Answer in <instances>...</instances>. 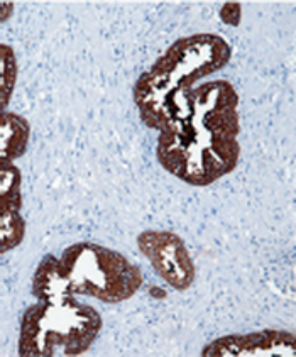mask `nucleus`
<instances>
[{"label":"nucleus","mask_w":296,"mask_h":357,"mask_svg":"<svg viewBox=\"0 0 296 357\" xmlns=\"http://www.w3.org/2000/svg\"><path fill=\"white\" fill-rule=\"evenodd\" d=\"M21 188V169L15 165L0 166V256L17 248L26 237Z\"/></svg>","instance_id":"7"},{"label":"nucleus","mask_w":296,"mask_h":357,"mask_svg":"<svg viewBox=\"0 0 296 357\" xmlns=\"http://www.w3.org/2000/svg\"><path fill=\"white\" fill-rule=\"evenodd\" d=\"M201 356L220 357H295L296 337L291 332L264 328L249 334H231L212 340L201 349Z\"/></svg>","instance_id":"6"},{"label":"nucleus","mask_w":296,"mask_h":357,"mask_svg":"<svg viewBox=\"0 0 296 357\" xmlns=\"http://www.w3.org/2000/svg\"><path fill=\"white\" fill-rule=\"evenodd\" d=\"M31 291L38 301H61L73 298L66 283L59 257L53 254H46L39 264L36 266L31 283Z\"/></svg>","instance_id":"8"},{"label":"nucleus","mask_w":296,"mask_h":357,"mask_svg":"<svg viewBox=\"0 0 296 357\" xmlns=\"http://www.w3.org/2000/svg\"><path fill=\"white\" fill-rule=\"evenodd\" d=\"M31 137V126L27 119L7 110L0 116V166L14 165L24 156Z\"/></svg>","instance_id":"9"},{"label":"nucleus","mask_w":296,"mask_h":357,"mask_svg":"<svg viewBox=\"0 0 296 357\" xmlns=\"http://www.w3.org/2000/svg\"><path fill=\"white\" fill-rule=\"evenodd\" d=\"M14 2H0V24L7 22L14 14Z\"/></svg>","instance_id":"11"},{"label":"nucleus","mask_w":296,"mask_h":357,"mask_svg":"<svg viewBox=\"0 0 296 357\" xmlns=\"http://www.w3.org/2000/svg\"><path fill=\"white\" fill-rule=\"evenodd\" d=\"M19 77V63L14 50L0 43V116L7 112Z\"/></svg>","instance_id":"10"},{"label":"nucleus","mask_w":296,"mask_h":357,"mask_svg":"<svg viewBox=\"0 0 296 357\" xmlns=\"http://www.w3.org/2000/svg\"><path fill=\"white\" fill-rule=\"evenodd\" d=\"M102 331V317L73 298L38 301L22 313L19 356H78L88 351Z\"/></svg>","instance_id":"3"},{"label":"nucleus","mask_w":296,"mask_h":357,"mask_svg":"<svg viewBox=\"0 0 296 357\" xmlns=\"http://www.w3.org/2000/svg\"><path fill=\"white\" fill-rule=\"evenodd\" d=\"M71 296H92L102 303H122L142 287L141 269L125 256L95 242H77L59 256Z\"/></svg>","instance_id":"4"},{"label":"nucleus","mask_w":296,"mask_h":357,"mask_svg":"<svg viewBox=\"0 0 296 357\" xmlns=\"http://www.w3.org/2000/svg\"><path fill=\"white\" fill-rule=\"evenodd\" d=\"M239 95L231 82L192 86L176 100L159 130L156 158L171 176L208 186L235 169L240 160Z\"/></svg>","instance_id":"1"},{"label":"nucleus","mask_w":296,"mask_h":357,"mask_svg":"<svg viewBox=\"0 0 296 357\" xmlns=\"http://www.w3.org/2000/svg\"><path fill=\"white\" fill-rule=\"evenodd\" d=\"M137 245L149 259L156 275L168 287L185 291L195 283L196 269L192 254L180 236L171 231H144L137 236Z\"/></svg>","instance_id":"5"},{"label":"nucleus","mask_w":296,"mask_h":357,"mask_svg":"<svg viewBox=\"0 0 296 357\" xmlns=\"http://www.w3.org/2000/svg\"><path fill=\"white\" fill-rule=\"evenodd\" d=\"M231 58V45L222 36L198 33L176 39L134 83L132 97L141 121L159 132L183 92L225 68Z\"/></svg>","instance_id":"2"}]
</instances>
